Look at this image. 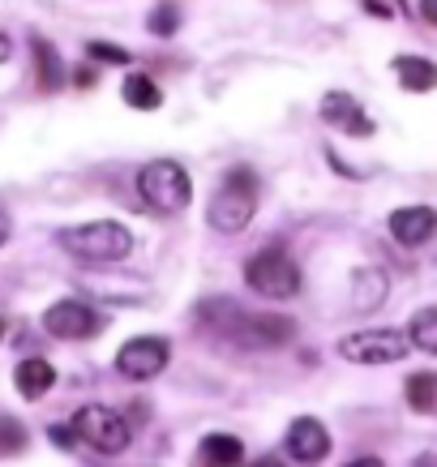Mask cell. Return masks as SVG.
I'll list each match as a JSON object with an SVG mask.
<instances>
[{
  "label": "cell",
  "instance_id": "3",
  "mask_svg": "<svg viewBox=\"0 0 437 467\" xmlns=\"http://www.w3.org/2000/svg\"><path fill=\"white\" fill-rule=\"evenodd\" d=\"M138 193L146 198L151 211H184L189 198H193L184 168L181 163H168V159H159V163H146V168H141Z\"/></svg>",
  "mask_w": 437,
  "mask_h": 467
},
{
  "label": "cell",
  "instance_id": "28",
  "mask_svg": "<svg viewBox=\"0 0 437 467\" xmlns=\"http://www.w3.org/2000/svg\"><path fill=\"white\" fill-rule=\"evenodd\" d=\"M254 467H279V463H275V459H257Z\"/></svg>",
  "mask_w": 437,
  "mask_h": 467
},
{
  "label": "cell",
  "instance_id": "14",
  "mask_svg": "<svg viewBox=\"0 0 437 467\" xmlns=\"http://www.w3.org/2000/svg\"><path fill=\"white\" fill-rule=\"evenodd\" d=\"M395 69H399V82L408 86V90H416V95L433 90V82H437L433 60H424V57H399Z\"/></svg>",
  "mask_w": 437,
  "mask_h": 467
},
{
  "label": "cell",
  "instance_id": "22",
  "mask_svg": "<svg viewBox=\"0 0 437 467\" xmlns=\"http://www.w3.org/2000/svg\"><path fill=\"white\" fill-rule=\"evenodd\" d=\"M52 441H57L60 451H69V446H73V433L65 425H52Z\"/></svg>",
  "mask_w": 437,
  "mask_h": 467
},
{
  "label": "cell",
  "instance_id": "26",
  "mask_svg": "<svg viewBox=\"0 0 437 467\" xmlns=\"http://www.w3.org/2000/svg\"><path fill=\"white\" fill-rule=\"evenodd\" d=\"M0 60H9V39L0 35Z\"/></svg>",
  "mask_w": 437,
  "mask_h": 467
},
{
  "label": "cell",
  "instance_id": "18",
  "mask_svg": "<svg viewBox=\"0 0 437 467\" xmlns=\"http://www.w3.org/2000/svg\"><path fill=\"white\" fill-rule=\"evenodd\" d=\"M35 52H39V86L43 90H57L60 86V60H57V47L47 39L35 43Z\"/></svg>",
  "mask_w": 437,
  "mask_h": 467
},
{
  "label": "cell",
  "instance_id": "1",
  "mask_svg": "<svg viewBox=\"0 0 437 467\" xmlns=\"http://www.w3.org/2000/svg\"><path fill=\"white\" fill-rule=\"evenodd\" d=\"M254 211H257V176L249 168H236V171H227L224 189L211 198L206 219H211L214 232H245Z\"/></svg>",
  "mask_w": 437,
  "mask_h": 467
},
{
  "label": "cell",
  "instance_id": "19",
  "mask_svg": "<svg viewBox=\"0 0 437 467\" xmlns=\"http://www.w3.org/2000/svg\"><path fill=\"white\" fill-rule=\"evenodd\" d=\"M411 335L421 352H437V309H421L411 317Z\"/></svg>",
  "mask_w": 437,
  "mask_h": 467
},
{
  "label": "cell",
  "instance_id": "12",
  "mask_svg": "<svg viewBox=\"0 0 437 467\" xmlns=\"http://www.w3.org/2000/svg\"><path fill=\"white\" fill-rule=\"evenodd\" d=\"M14 382H17V390H22L26 399H39V395H47V390H52V382H57V368L47 365V360H39V356H30V360H22V365H17Z\"/></svg>",
  "mask_w": 437,
  "mask_h": 467
},
{
  "label": "cell",
  "instance_id": "17",
  "mask_svg": "<svg viewBox=\"0 0 437 467\" xmlns=\"http://www.w3.org/2000/svg\"><path fill=\"white\" fill-rule=\"evenodd\" d=\"M386 296V279L378 270H356V309H373Z\"/></svg>",
  "mask_w": 437,
  "mask_h": 467
},
{
  "label": "cell",
  "instance_id": "7",
  "mask_svg": "<svg viewBox=\"0 0 437 467\" xmlns=\"http://www.w3.org/2000/svg\"><path fill=\"white\" fill-rule=\"evenodd\" d=\"M172 360V348L168 339H159V335H141V339H129L120 352H116V368L133 378V382H151L159 378Z\"/></svg>",
  "mask_w": 437,
  "mask_h": 467
},
{
  "label": "cell",
  "instance_id": "4",
  "mask_svg": "<svg viewBox=\"0 0 437 467\" xmlns=\"http://www.w3.org/2000/svg\"><path fill=\"white\" fill-rule=\"evenodd\" d=\"M245 284L254 287L257 296H297L300 292V266L279 249H262L249 257L245 266Z\"/></svg>",
  "mask_w": 437,
  "mask_h": 467
},
{
  "label": "cell",
  "instance_id": "11",
  "mask_svg": "<svg viewBox=\"0 0 437 467\" xmlns=\"http://www.w3.org/2000/svg\"><path fill=\"white\" fill-rule=\"evenodd\" d=\"M433 227H437L433 206H403V211L390 214V236L399 244H424L433 236Z\"/></svg>",
  "mask_w": 437,
  "mask_h": 467
},
{
  "label": "cell",
  "instance_id": "29",
  "mask_svg": "<svg viewBox=\"0 0 437 467\" xmlns=\"http://www.w3.org/2000/svg\"><path fill=\"white\" fill-rule=\"evenodd\" d=\"M0 335H5V326H0Z\"/></svg>",
  "mask_w": 437,
  "mask_h": 467
},
{
  "label": "cell",
  "instance_id": "15",
  "mask_svg": "<svg viewBox=\"0 0 437 467\" xmlns=\"http://www.w3.org/2000/svg\"><path fill=\"white\" fill-rule=\"evenodd\" d=\"M120 95H125V103L138 108V112H155L159 103H163V90H159L151 78H141V73H129L125 86H120Z\"/></svg>",
  "mask_w": 437,
  "mask_h": 467
},
{
  "label": "cell",
  "instance_id": "6",
  "mask_svg": "<svg viewBox=\"0 0 437 467\" xmlns=\"http://www.w3.org/2000/svg\"><path fill=\"white\" fill-rule=\"evenodd\" d=\"M73 438H82L99 454H120L129 446V425L112 408H82L73 416Z\"/></svg>",
  "mask_w": 437,
  "mask_h": 467
},
{
  "label": "cell",
  "instance_id": "25",
  "mask_svg": "<svg viewBox=\"0 0 437 467\" xmlns=\"http://www.w3.org/2000/svg\"><path fill=\"white\" fill-rule=\"evenodd\" d=\"M348 467H381V459H356V463H348Z\"/></svg>",
  "mask_w": 437,
  "mask_h": 467
},
{
  "label": "cell",
  "instance_id": "13",
  "mask_svg": "<svg viewBox=\"0 0 437 467\" xmlns=\"http://www.w3.org/2000/svg\"><path fill=\"white\" fill-rule=\"evenodd\" d=\"M202 459H206V467H236L245 459V446L232 433H211L202 441Z\"/></svg>",
  "mask_w": 437,
  "mask_h": 467
},
{
  "label": "cell",
  "instance_id": "23",
  "mask_svg": "<svg viewBox=\"0 0 437 467\" xmlns=\"http://www.w3.org/2000/svg\"><path fill=\"white\" fill-rule=\"evenodd\" d=\"M365 9H369V14H373V17H390V14H395L390 5H378V0H373V5H365Z\"/></svg>",
  "mask_w": 437,
  "mask_h": 467
},
{
  "label": "cell",
  "instance_id": "5",
  "mask_svg": "<svg viewBox=\"0 0 437 467\" xmlns=\"http://www.w3.org/2000/svg\"><path fill=\"white\" fill-rule=\"evenodd\" d=\"M411 352V339L399 335V330H356L338 343V356L343 360H356V365H395Z\"/></svg>",
  "mask_w": 437,
  "mask_h": 467
},
{
  "label": "cell",
  "instance_id": "27",
  "mask_svg": "<svg viewBox=\"0 0 437 467\" xmlns=\"http://www.w3.org/2000/svg\"><path fill=\"white\" fill-rule=\"evenodd\" d=\"M416 467H437V459H433V454H421V463H416Z\"/></svg>",
  "mask_w": 437,
  "mask_h": 467
},
{
  "label": "cell",
  "instance_id": "16",
  "mask_svg": "<svg viewBox=\"0 0 437 467\" xmlns=\"http://www.w3.org/2000/svg\"><path fill=\"white\" fill-rule=\"evenodd\" d=\"M408 399L421 416H429V411L437 408V373H411L408 378Z\"/></svg>",
  "mask_w": 437,
  "mask_h": 467
},
{
  "label": "cell",
  "instance_id": "9",
  "mask_svg": "<svg viewBox=\"0 0 437 467\" xmlns=\"http://www.w3.org/2000/svg\"><path fill=\"white\" fill-rule=\"evenodd\" d=\"M287 454H292L297 463H317V459H326V454H330V438H326L322 420H313V416L292 420V429H287Z\"/></svg>",
  "mask_w": 437,
  "mask_h": 467
},
{
  "label": "cell",
  "instance_id": "8",
  "mask_svg": "<svg viewBox=\"0 0 437 467\" xmlns=\"http://www.w3.org/2000/svg\"><path fill=\"white\" fill-rule=\"evenodd\" d=\"M43 326L57 339H86L95 330V309L82 305V300H60V305H52V309L43 313Z\"/></svg>",
  "mask_w": 437,
  "mask_h": 467
},
{
  "label": "cell",
  "instance_id": "10",
  "mask_svg": "<svg viewBox=\"0 0 437 467\" xmlns=\"http://www.w3.org/2000/svg\"><path fill=\"white\" fill-rule=\"evenodd\" d=\"M322 116L335 129L352 133V138H369V133H373V120H369V116L360 112V103H356L352 95H343V90L326 95V99H322Z\"/></svg>",
  "mask_w": 437,
  "mask_h": 467
},
{
  "label": "cell",
  "instance_id": "24",
  "mask_svg": "<svg viewBox=\"0 0 437 467\" xmlns=\"http://www.w3.org/2000/svg\"><path fill=\"white\" fill-rule=\"evenodd\" d=\"M9 241V219H5V211H0V244Z\"/></svg>",
  "mask_w": 437,
  "mask_h": 467
},
{
  "label": "cell",
  "instance_id": "20",
  "mask_svg": "<svg viewBox=\"0 0 437 467\" xmlns=\"http://www.w3.org/2000/svg\"><path fill=\"white\" fill-rule=\"evenodd\" d=\"M86 57L103 60V65H129V52L125 47H112V43H90V47H86Z\"/></svg>",
  "mask_w": 437,
  "mask_h": 467
},
{
  "label": "cell",
  "instance_id": "21",
  "mask_svg": "<svg viewBox=\"0 0 437 467\" xmlns=\"http://www.w3.org/2000/svg\"><path fill=\"white\" fill-rule=\"evenodd\" d=\"M176 9H172V5H159L155 14H151V30H155V35H172V30H176Z\"/></svg>",
  "mask_w": 437,
  "mask_h": 467
},
{
  "label": "cell",
  "instance_id": "2",
  "mask_svg": "<svg viewBox=\"0 0 437 467\" xmlns=\"http://www.w3.org/2000/svg\"><path fill=\"white\" fill-rule=\"evenodd\" d=\"M60 241H65V249H69L73 257H86V262H125L129 249H133V236H129L120 223H112V219L73 227Z\"/></svg>",
  "mask_w": 437,
  "mask_h": 467
}]
</instances>
